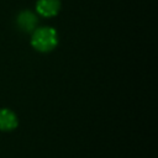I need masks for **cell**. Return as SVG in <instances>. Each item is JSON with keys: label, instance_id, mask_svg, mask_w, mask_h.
<instances>
[{"label": "cell", "instance_id": "6da1fadb", "mask_svg": "<svg viewBox=\"0 0 158 158\" xmlns=\"http://www.w3.org/2000/svg\"><path fill=\"white\" fill-rule=\"evenodd\" d=\"M57 31L52 27H40L31 37V44L38 52H49L57 46Z\"/></svg>", "mask_w": 158, "mask_h": 158}, {"label": "cell", "instance_id": "7a4b0ae2", "mask_svg": "<svg viewBox=\"0 0 158 158\" xmlns=\"http://www.w3.org/2000/svg\"><path fill=\"white\" fill-rule=\"evenodd\" d=\"M60 9V0H37L36 10L43 17H53Z\"/></svg>", "mask_w": 158, "mask_h": 158}, {"label": "cell", "instance_id": "3957f363", "mask_svg": "<svg viewBox=\"0 0 158 158\" xmlns=\"http://www.w3.org/2000/svg\"><path fill=\"white\" fill-rule=\"evenodd\" d=\"M17 116L14 114V111L9 109H1L0 110V130L1 131H12L17 127Z\"/></svg>", "mask_w": 158, "mask_h": 158}, {"label": "cell", "instance_id": "277c9868", "mask_svg": "<svg viewBox=\"0 0 158 158\" xmlns=\"http://www.w3.org/2000/svg\"><path fill=\"white\" fill-rule=\"evenodd\" d=\"M17 25L25 32H31L37 25V16L31 11H22L17 16Z\"/></svg>", "mask_w": 158, "mask_h": 158}]
</instances>
